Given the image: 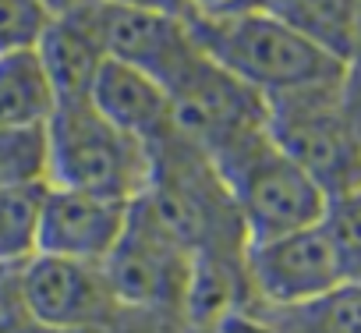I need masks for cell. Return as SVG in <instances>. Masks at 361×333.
<instances>
[{
    "label": "cell",
    "instance_id": "14",
    "mask_svg": "<svg viewBox=\"0 0 361 333\" xmlns=\"http://www.w3.org/2000/svg\"><path fill=\"white\" fill-rule=\"evenodd\" d=\"M36 57L43 61V68L57 89V99L89 96V85H92L99 64L106 61L99 43L92 40V32L85 29V22L75 11L50 22V29L43 32V40L36 47Z\"/></svg>",
    "mask_w": 361,
    "mask_h": 333
},
{
    "label": "cell",
    "instance_id": "3",
    "mask_svg": "<svg viewBox=\"0 0 361 333\" xmlns=\"http://www.w3.org/2000/svg\"><path fill=\"white\" fill-rule=\"evenodd\" d=\"M47 181L54 188L135 202L149 181V145L114 128L89 96L57 99L47 124Z\"/></svg>",
    "mask_w": 361,
    "mask_h": 333
},
{
    "label": "cell",
    "instance_id": "26",
    "mask_svg": "<svg viewBox=\"0 0 361 333\" xmlns=\"http://www.w3.org/2000/svg\"><path fill=\"white\" fill-rule=\"evenodd\" d=\"M350 64H361V11H357V32H354V57H350Z\"/></svg>",
    "mask_w": 361,
    "mask_h": 333
},
{
    "label": "cell",
    "instance_id": "7",
    "mask_svg": "<svg viewBox=\"0 0 361 333\" xmlns=\"http://www.w3.org/2000/svg\"><path fill=\"white\" fill-rule=\"evenodd\" d=\"M103 270L124 308L185 319L195 255L180 248L138 202H131L128 227Z\"/></svg>",
    "mask_w": 361,
    "mask_h": 333
},
{
    "label": "cell",
    "instance_id": "18",
    "mask_svg": "<svg viewBox=\"0 0 361 333\" xmlns=\"http://www.w3.org/2000/svg\"><path fill=\"white\" fill-rule=\"evenodd\" d=\"M322 231L329 238L343 284L361 287V185L326 202Z\"/></svg>",
    "mask_w": 361,
    "mask_h": 333
},
{
    "label": "cell",
    "instance_id": "25",
    "mask_svg": "<svg viewBox=\"0 0 361 333\" xmlns=\"http://www.w3.org/2000/svg\"><path fill=\"white\" fill-rule=\"evenodd\" d=\"M238 0H195V11H227Z\"/></svg>",
    "mask_w": 361,
    "mask_h": 333
},
{
    "label": "cell",
    "instance_id": "12",
    "mask_svg": "<svg viewBox=\"0 0 361 333\" xmlns=\"http://www.w3.org/2000/svg\"><path fill=\"white\" fill-rule=\"evenodd\" d=\"M89 103L114 128H121L142 142L156 138L170 124V103H166L163 85L128 64H117V61L99 64V71L89 85Z\"/></svg>",
    "mask_w": 361,
    "mask_h": 333
},
{
    "label": "cell",
    "instance_id": "6",
    "mask_svg": "<svg viewBox=\"0 0 361 333\" xmlns=\"http://www.w3.org/2000/svg\"><path fill=\"white\" fill-rule=\"evenodd\" d=\"M163 92L170 103V128L209 159L266 131V99L202 50L163 85Z\"/></svg>",
    "mask_w": 361,
    "mask_h": 333
},
{
    "label": "cell",
    "instance_id": "19",
    "mask_svg": "<svg viewBox=\"0 0 361 333\" xmlns=\"http://www.w3.org/2000/svg\"><path fill=\"white\" fill-rule=\"evenodd\" d=\"M36 181H47V128H0V188Z\"/></svg>",
    "mask_w": 361,
    "mask_h": 333
},
{
    "label": "cell",
    "instance_id": "15",
    "mask_svg": "<svg viewBox=\"0 0 361 333\" xmlns=\"http://www.w3.org/2000/svg\"><path fill=\"white\" fill-rule=\"evenodd\" d=\"M54 110L57 89L36 50L0 57V128H47Z\"/></svg>",
    "mask_w": 361,
    "mask_h": 333
},
{
    "label": "cell",
    "instance_id": "9",
    "mask_svg": "<svg viewBox=\"0 0 361 333\" xmlns=\"http://www.w3.org/2000/svg\"><path fill=\"white\" fill-rule=\"evenodd\" d=\"M75 15L85 22V29L92 32L106 61L128 64L159 85H166L199 54L185 18L117 8V4H103V0H85Z\"/></svg>",
    "mask_w": 361,
    "mask_h": 333
},
{
    "label": "cell",
    "instance_id": "21",
    "mask_svg": "<svg viewBox=\"0 0 361 333\" xmlns=\"http://www.w3.org/2000/svg\"><path fill=\"white\" fill-rule=\"evenodd\" d=\"M29 308L22 301L18 270H0V333H32Z\"/></svg>",
    "mask_w": 361,
    "mask_h": 333
},
{
    "label": "cell",
    "instance_id": "22",
    "mask_svg": "<svg viewBox=\"0 0 361 333\" xmlns=\"http://www.w3.org/2000/svg\"><path fill=\"white\" fill-rule=\"evenodd\" d=\"M103 4H117V8H138V11H156V15H170V18H192L195 0H103Z\"/></svg>",
    "mask_w": 361,
    "mask_h": 333
},
{
    "label": "cell",
    "instance_id": "1",
    "mask_svg": "<svg viewBox=\"0 0 361 333\" xmlns=\"http://www.w3.org/2000/svg\"><path fill=\"white\" fill-rule=\"evenodd\" d=\"M145 145L149 181L135 202L195 259L241 262L248 238L213 159L170 124Z\"/></svg>",
    "mask_w": 361,
    "mask_h": 333
},
{
    "label": "cell",
    "instance_id": "8",
    "mask_svg": "<svg viewBox=\"0 0 361 333\" xmlns=\"http://www.w3.org/2000/svg\"><path fill=\"white\" fill-rule=\"evenodd\" d=\"M241 270H245L248 301L262 308L305 305L343 284L322 224L245 245Z\"/></svg>",
    "mask_w": 361,
    "mask_h": 333
},
{
    "label": "cell",
    "instance_id": "23",
    "mask_svg": "<svg viewBox=\"0 0 361 333\" xmlns=\"http://www.w3.org/2000/svg\"><path fill=\"white\" fill-rule=\"evenodd\" d=\"M340 96H343V110H347V121L361 142V64H350L343 82H340Z\"/></svg>",
    "mask_w": 361,
    "mask_h": 333
},
{
    "label": "cell",
    "instance_id": "4",
    "mask_svg": "<svg viewBox=\"0 0 361 333\" xmlns=\"http://www.w3.org/2000/svg\"><path fill=\"white\" fill-rule=\"evenodd\" d=\"M340 82L266 99L269 142L308 174L326 202L361 185V142L347 121Z\"/></svg>",
    "mask_w": 361,
    "mask_h": 333
},
{
    "label": "cell",
    "instance_id": "20",
    "mask_svg": "<svg viewBox=\"0 0 361 333\" xmlns=\"http://www.w3.org/2000/svg\"><path fill=\"white\" fill-rule=\"evenodd\" d=\"M50 22L36 0H0V57L36 50Z\"/></svg>",
    "mask_w": 361,
    "mask_h": 333
},
{
    "label": "cell",
    "instance_id": "17",
    "mask_svg": "<svg viewBox=\"0 0 361 333\" xmlns=\"http://www.w3.org/2000/svg\"><path fill=\"white\" fill-rule=\"evenodd\" d=\"M262 315L269 333H361V287L340 284L305 305L262 308Z\"/></svg>",
    "mask_w": 361,
    "mask_h": 333
},
{
    "label": "cell",
    "instance_id": "24",
    "mask_svg": "<svg viewBox=\"0 0 361 333\" xmlns=\"http://www.w3.org/2000/svg\"><path fill=\"white\" fill-rule=\"evenodd\" d=\"M36 4L50 15V18H64V15H71V11H78L85 0H36Z\"/></svg>",
    "mask_w": 361,
    "mask_h": 333
},
{
    "label": "cell",
    "instance_id": "11",
    "mask_svg": "<svg viewBox=\"0 0 361 333\" xmlns=\"http://www.w3.org/2000/svg\"><path fill=\"white\" fill-rule=\"evenodd\" d=\"M128 217H131V202L124 199L50 185L43 202V224H39V252L103 266L117 248Z\"/></svg>",
    "mask_w": 361,
    "mask_h": 333
},
{
    "label": "cell",
    "instance_id": "5",
    "mask_svg": "<svg viewBox=\"0 0 361 333\" xmlns=\"http://www.w3.org/2000/svg\"><path fill=\"white\" fill-rule=\"evenodd\" d=\"M213 166L231 192L248 245L322 224L326 195L269 142L266 131L216 156Z\"/></svg>",
    "mask_w": 361,
    "mask_h": 333
},
{
    "label": "cell",
    "instance_id": "16",
    "mask_svg": "<svg viewBox=\"0 0 361 333\" xmlns=\"http://www.w3.org/2000/svg\"><path fill=\"white\" fill-rule=\"evenodd\" d=\"M50 185H11L0 188V270H22L39 255V224Z\"/></svg>",
    "mask_w": 361,
    "mask_h": 333
},
{
    "label": "cell",
    "instance_id": "10",
    "mask_svg": "<svg viewBox=\"0 0 361 333\" xmlns=\"http://www.w3.org/2000/svg\"><path fill=\"white\" fill-rule=\"evenodd\" d=\"M18 287L29 319L54 333L103 322L121 308L99 262H78L39 252L18 270Z\"/></svg>",
    "mask_w": 361,
    "mask_h": 333
},
{
    "label": "cell",
    "instance_id": "2",
    "mask_svg": "<svg viewBox=\"0 0 361 333\" xmlns=\"http://www.w3.org/2000/svg\"><path fill=\"white\" fill-rule=\"evenodd\" d=\"M188 29L195 47L213 64L231 71L262 99L312 85H333L347 75V64H340L308 40L294 36L276 18L252 8L199 11L188 18Z\"/></svg>",
    "mask_w": 361,
    "mask_h": 333
},
{
    "label": "cell",
    "instance_id": "13",
    "mask_svg": "<svg viewBox=\"0 0 361 333\" xmlns=\"http://www.w3.org/2000/svg\"><path fill=\"white\" fill-rule=\"evenodd\" d=\"M234 8H252L276 18L294 36L308 40L312 47L336 57L340 64H350L354 57L361 0H238Z\"/></svg>",
    "mask_w": 361,
    "mask_h": 333
}]
</instances>
